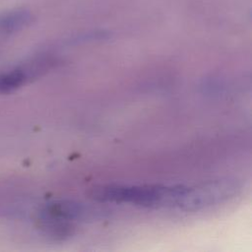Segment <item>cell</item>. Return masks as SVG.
Listing matches in <instances>:
<instances>
[{"label": "cell", "instance_id": "4", "mask_svg": "<svg viewBox=\"0 0 252 252\" xmlns=\"http://www.w3.org/2000/svg\"><path fill=\"white\" fill-rule=\"evenodd\" d=\"M29 17L22 9H12L0 13V43L25 29Z\"/></svg>", "mask_w": 252, "mask_h": 252}, {"label": "cell", "instance_id": "1", "mask_svg": "<svg viewBox=\"0 0 252 252\" xmlns=\"http://www.w3.org/2000/svg\"><path fill=\"white\" fill-rule=\"evenodd\" d=\"M184 185H101L92 189L90 195L98 202L126 203L143 207L170 206L182 194Z\"/></svg>", "mask_w": 252, "mask_h": 252}, {"label": "cell", "instance_id": "3", "mask_svg": "<svg viewBox=\"0 0 252 252\" xmlns=\"http://www.w3.org/2000/svg\"><path fill=\"white\" fill-rule=\"evenodd\" d=\"M93 214L90 208L81 203L73 201L53 202L46 205L39 216V221H60L83 220Z\"/></svg>", "mask_w": 252, "mask_h": 252}, {"label": "cell", "instance_id": "2", "mask_svg": "<svg viewBox=\"0 0 252 252\" xmlns=\"http://www.w3.org/2000/svg\"><path fill=\"white\" fill-rule=\"evenodd\" d=\"M239 190L235 180L226 178L187 187L178 197L175 207L184 211H198L232 198Z\"/></svg>", "mask_w": 252, "mask_h": 252}]
</instances>
